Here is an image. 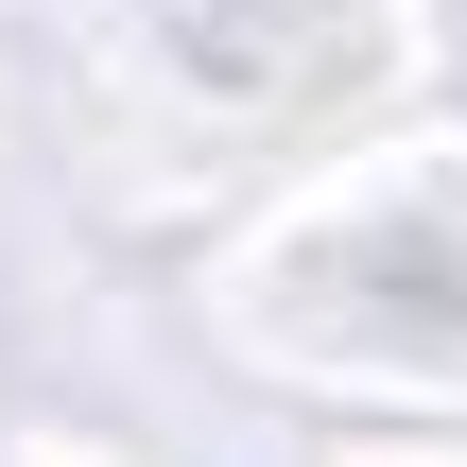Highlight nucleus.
Returning a JSON list of instances; mask_svg holds the SVG:
<instances>
[{
	"mask_svg": "<svg viewBox=\"0 0 467 467\" xmlns=\"http://www.w3.org/2000/svg\"><path fill=\"white\" fill-rule=\"evenodd\" d=\"M156 35H173V69H191V87H277V52H312V69H347V52H364V17H347V0H156Z\"/></svg>",
	"mask_w": 467,
	"mask_h": 467,
	"instance_id": "1",
	"label": "nucleus"
}]
</instances>
